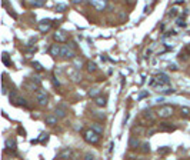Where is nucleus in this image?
<instances>
[{"label": "nucleus", "instance_id": "obj_23", "mask_svg": "<svg viewBox=\"0 0 190 160\" xmlns=\"http://www.w3.org/2000/svg\"><path fill=\"white\" fill-rule=\"evenodd\" d=\"M142 153H143V154H147V153H149V151H150V144H149V143H143V144H142Z\"/></svg>", "mask_w": 190, "mask_h": 160}, {"label": "nucleus", "instance_id": "obj_15", "mask_svg": "<svg viewBox=\"0 0 190 160\" xmlns=\"http://www.w3.org/2000/svg\"><path fill=\"white\" fill-rule=\"evenodd\" d=\"M143 117H145L146 120H149L150 123L155 122V114H153V112H152L150 109H146L145 112H143Z\"/></svg>", "mask_w": 190, "mask_h": 160}, {"label": "nucleus", "instance_id": "obj_28", "mask_svg": "<svg viewBox=\"0 0 190 160\" xmlns=\"http://www.w3.org/2000/svg\"><path fill=\"white\" fill-rule=\"evenodd\" d=\"M56 10L57 11H65V10H66V6H65V4H57Z\"/></svg>", "mask_w": 190, "mask_h": 160}, {"label": "nucleus", "instance_id": "obj_8", "mask_svg": "<svg viewBox=\"0 0 190 160\" xmlns=\"http://www.w3.org/2000/svg\"><path fill=\"white\" fill-rule=\"evenodd\" d=\"M73 157V150L70 149V147H66V149H63L59 154H57V159L60 160H65V159H72Z\"/></svg>", "mask_w": 190, "mask_h": 160}, {"label": "nucleus", "instance_id": "obj_5", "mask_svg": "<svg viewBox=\"0 0 190 160\" xmlns=\"http://www.w3.org/2000/svg\"><path fill=\"white\" fill-rule=\"evenodd\" d=\"M62 57L63 59H76V53L72 49V46L70 47H69V44L67 46H62Z\"/></svg>", "mask_w": 190, "mask_h": 160}, {"label": "nucleus", "instance_id": "obj_22", "mask_svg": "<svg viewBox=\"0 0 190 160\" xmlns=\"http://www.w3.org/2000/svg\"><path fill=\"white\" fill-rule=\"evenodd\" d=\"M46 1H47V0H32V6H34V7H42Z\"/></svg>", "mask_w": 190, "mask_h": 160}, {"label": "nucleus", "instance_id": "obj_4", "mask_svg": "<svg viewBox=\"0 0 190 160\" xmlns=\"http://www.w3.org/2000/svg\"><path fill=\"white\" fill-rule=\"evenodd\" d=\"M173 114V107L172 106H162L157 112V116L160 119H167Z\"/></svg>", "mask_w": 190, "mask_h": 160}, {"label": "nucleus", "instance_id": "obj_13", "mask_svg": "<svg viewBox=\"0 0 190 160\" xmlns=\"http://www.w3.org/2000/svg\"><path fill=\"white\" fill-rule=\"evenodd\" d=\"M57 120H59V117H57L56 114H49V116H46V119H45L46 124H49V126H56Z\"/></svg>", "mask_w": 190, "mask_h": 160}, {"label": "nucleus", "instance_id": "obj_33", "mask_svg": "<svg viewBox=\"0 0 190 160\" xmlns=\"http://www.w3.org/2000/svg\"><path fill=\"white\" fill-rule=\"evenodd\" d=\"M33 66H34V69H36V70H39V72L42 70V66H40V63H37V62H33Z\"/></svg>", "mask_w": 190, "mask_h": 160}, {"label": "nucleus", "instance_id": "obj_17", "mask_svg": "<svg viewBox=\"0 0 190 160\" xmlns=\"http://www.w3.org/2000/svg\"><path fill=\"white\" fill-rule=\"evenodd\" d=\"M55 113H56V116L57 117H60V119H63V117H66V114H67V112H66V109L65 107H56V110H55Z\"/></svg>", "mask_w": 190, "mask_h": 160}, {"label": "nucleus", "instance_id": "obj_31", "mask_svg": "<svg viewBox=\"0 0 190 160\" xmlns=\"http://www.w3.org/2000/svg\"><path fill=\"white\" fill-rule=\"evenodd\" d=\"M93 159H94V154H90V153L84 154V160H93Z\"/></svg>", "mask_w": 190, "mask_h": 160}, {"label": "nucleus", "instance_id": "obj_32", "mask_svg": "<svg viewBox=\"0 0 190 160\" xmlns=\"http://www.w3.org/2000/svg\"><path fill=\"white\" fill-rule=\"evenodd\" d=\"M3 62L6 64H10V62H9V57H7V53H3Z\"/></svg>", "mask_w": 190, "mask_h": 160}, {"label": "nucleus", "instance_id": "obj_29", "mask_svg": "<svg viewBox=\"0 0 190 160\" xmlns=\"http://www.w3.org/2000/svg\"><path fill=\"white\" fill-rule=\"evenodd\" d=\"M52 83H53V86H55V87H59V86H60V83H59V80H57V79L55 77V76L52 77Z\"/></svg>", "mask_w": 190, "mask_h": 160}, {"label": "nucleus", "instance_id": "obj_36", "mask_svg": "<svg viewBox=\"0 0 190 160\" xmlns=\"http://www.w3.org/2000/svg\"><path fill=\"white\" fill-rule=\"evenodd\" d=\"M169 14H170V16H176V14H177V10H176V9H172V10L169 11Z\"/></svg>", "mask_w": 190, "mask_h": 160}, {"label": "nucleus", "instance_id": "obj_2", "mask_svg": "<svg viewBox=\"0 0 190 160\" xmlns=\"http://www.w3.org/2000/svg\"><path fill=\"white\" fill-rule=\"evenodd\" d=\"M36 100H37V103L40 105V106H46L47 103H49V96H47V93H46L45 90H37L36 92Z\"/></svg>", "mask_w": 190, "mask_h": 160}, {"label": "nucleus", "instance_id": "obj_14", "mask_svg": "<svg viewBox=\"0 0 190 160\" xmlns=\"http://www.w3.org/2000/svg\"><path fill=\"white\" fill-rule=\"evenodd\" d=\"M139 146H140L139 139H137L136 136H130V139H129V147H130L132 150H136Z\"/></svg>", "mask_w": 190, "mask_h": 160}, {"label": "nucleus", "instance_id": "obj_1", "mask_svg": "<svg viewBox=\"0 0 190 160\" xmlns=\"http://www.w3.org/2000/svg\"><path fill=\"white\" fill-rule=\"evenodd\" d=\"M83 139L86 140L87 143H90V144H96L100 140V134L97 132H94L93 129H90V130H86L83 133Z\"/></svg>", "mask_w": 190, "mask_h": 160}, {"label": "nucleus", "instance_id": "obj_16", "mask_svg": "<svg viewBox=\"0 0 190 160\" xmlns=\"http://www.w3.org/2000/svg\"><path fill=\"white\" fill-rule=\"evenodd\" d=\"M91 4L96 7V9H104V6H106V0H91Z\"/></svg>", "mask_w": 190, "mask_h": 160}, {"label": "nucleus", "instance_id": "obj_19", "mask_svg": "<svg viewBox=\"0 0 190 160\" xmlns=\"http://www.w3.org/2000/svg\"><path fill=\"white\" fill-rule=\"evenodd\" d=\"M86 69H87L89 73H94V72L97 70V66H96L94 62H87V63H86Z\"/></svg>", "mask_w": 190, "mask_h": 160}, {"label": "nucleus", "instance_id": "obj_7", "mask_svg": "<svg viewBox=\"0 0 190 160\" xmlns=\"http://www.w3.org/2000/svg\"><path fill=\"white\" fill-rule=\"evenodd\" d=\"M53 39L56 40L57 43H66L67 42V33L65 30H57L55 34H53Z\"/></svg>", "mask_w": 190, "mask_h": 160}, {"label": "nucleus", "instance_id": "obj_27", "mask_svg": "<svg viewBox=\"0 0 190 160\" xmlns=\"http://www.w3.org/2000/svg\"><path fill=\"white\" fill-rule=\"evenodd\" d=\"M74 62H76V67H74V69H80V67H82V64H83L82 59H74Z\"/></svg>", "mask_w": 190, "mask_h": 160}, {"label": "nucleus", "instance_id": "obj_34", "mask_svg": "<svg viewBox=\"0 0 190 160\" xmlns=\"http://www.w3.org/2000/svg\"><path fill=\"white\" fill-rule=\"evenodd\" d=\"M169 151H170V149H159V153H160V154H167Z\"/></svg>", "mask_w": 190, "mask_h": 160}, {"label": "nucleus", "instance_id": "obj_21", "mask_svg": "<svg viewBox=\"0 0 190 160\" xmlns=\"http://www.w3.org/2000/svg\"><path fill=\"white\" fill-rule=\"evenodd\" d=\"M100 95V89H97V87H94V89H90L89 92V96L93 97V99H96V97Z\"/></svg>", "mask_w": 190, "mask_h": 160}, {"label": "nucleus", "instance_id": "obj_30", "mask_svg": "<svg viewBox=\"0 0 190 160\" xmlns=\"http://www.w3.org/2000/svg\"><path fill=\"white\" fill-rule=\"evenodd\" d=\"M1 95H7V86L3 82V87H1Z\"/></svg>", "mask_w": 190, "mask_h": 160}, {"label": "nucleus", "instance_id": "obj_18", "mask_svg": "<svg viewBox=\"0 0 190 160\" xmlns=\"http://www.w3.org/2000/svg\"><path fill=\"white\" fill-rule=\"evenodd\" d=\"M77 70H79V69H76V70H70V72H67L69 75L72 76V80H73V82H76V83H77V82H80V79H82V76H80V75L77 73Z\"/></svg>", "mask_w": 190, "mask_h": 160}, {"label": "nucleus", "instance_id": "obj_9", "mask_svg": "<svg viewBox=\"0 0 190 160\" xmlns=\"http://www.w3.org/2000/svg\"><path fill=\"white\" fill-rule=\"evenodd\" d=\"M37 27H39V30L42 33H46L50 30V27H52V23H50V20L49 19H45V20L39 21V24H37Z\"/></svg>", "mask_w": 190, "mask_h": 160}, {"label": "nucleus", "instance_id": "obj_26", "mask_svg": "<svg viewBox=\"0 0 190 160\" xmlns=\"http://www.w3.org/2000/svg\"><path fill=\"white\" fill-rule=\"evenodd\" d=\"M73 4H76V6H80V4H84L86 3V0H70Z\"/></svg>", "mask_w": 190, "mask_h": 160}, {"label": "nucleus", "instance_id": "obj_11", "mask_svg": "<svg viewBox=\"0 0 190 160\" xmlns=\"http://www.w3.org/2000/svg\"><path fill=\"white\" fill-rule=\"evenodd\" d=\"M49 52L50 54L53 56V57H57V56H62V46L60 44H52L50 46V49H49Z\"/></svg>", "mask_w": 190, "mask_h": 160}, {"label": "nucleus", "instance_id": "obj_25", "mask_svg": "<svg viewBox=\"0 0 190 160\" xmlns=\"http://www.w3.org/2000/svg\"><path fill=\"white\" fill-rule=\"evenodd\" d=\"M180 113H181V116L187 117V116L190 114V109L189 107H181V109H180Z\"/></svg>", "mask_w": 190, "mask_h": 160}, {"label": "nucleus", "instance_id": "obj_24", "mask_svg": "<svg viewBox=\"0 0 190 160\" xmlns=\"http://www.w3.org/2000/svg\"><path fill=\"white\" fill-rule=\"evenodd\" d=\"M187 53H189V50L186 49L184 52H180V54H179V59L180 60H187L189 59V56H187ZM190 54V53H189Z\"/></svg>", "mask_w": 190, "mask_h": 160}, {"label": "nucleus", "instance_id": "obj_10", "mask_svg": "<svg viewBox=\"0 0 190 160\" xmlns=\"http://www.w3.org/2000/svg\"><path fill=\"white\" fill-rule=\"evenodd\" d=\"M16 147H17V144H16V140L14 139H7L6 140V151H7V153H14V151H16Z\"/></svg>", "mask_w": 190, "mask_h": 160}, {"label": "nucleus", "instance_id": "obj_35", "mask_svg": "<svg viewBox=\"0 0 190 160\" xmlns=\"http://www.w3.org/2000/svg\"><path fill=\"white\" fill-rule=\"evenodd\" d=\"M177 24H179L180 27H184V26H186V23L181 20V19H177Z\"/></svg>", "mask_w": 190, "mask_h": 160}, {"label": "nucleus", "instance_id": "obj_6", "mask_svg": "<svg viewBox=\"0 0 190 160\" xmlns=\"http://www.w3.org/2000/svg\"><path fill=\"white\" fill-rule=\"evenodd\" d=\"M156 83H159L160 86H162V85H169V83H170V80H169V76L163 75V73L157 75V76H156V79H155V80H152V83H150V85L155 86Z\"/></svg>", "mask_w": 190, "mask_h": 160}, {"label": "nucleus", "instance_id": "obj_38", "mask_svg": "<svg viewBox=\"0 0 190 160\" xmlns=\"http://www.w3.org/2000/svg\"><path fill=\"white\" fill-rule=\"evenodd\" d=\"M186 49H187V50H189V53H190V44H189V46H187V47H186Z\"/></svg>", "mask_w": 190, "mask_h": 160}, {"label": "nucleus", "instance_id": "obj_37", "mask_svg": "<svg viewBox=\"0 0 190 160\" xmlns=\"http://www.w3.org/2000/svg\"><path fill=\"white\" fill-rule=\"evenodd\" d=\"M169 69H170V70H177V66H176L174 63H172L170 66H169Z\"/></svg>", "mask_w": 190, "mask_h": 160}, {"label": "nucleus", "instance_id": "obj_20", "mask_svg": "<svg viewBox=\"0 0 190 160\" xmlns=\"http://www.w3.org/2000/svg\"><path fill=\"white\" fill-rule=\"evenodd\" d=\"M91 129L94 132H97L99 134H101L104 132V127H103V124H100V123H91Z\"/></svg>", "mask_w": 190, "mask_h": 160}, {"label": "nucleus", "instance_id": "obj_3", "mask_svg": "<svg viewBox=\"0 0 190 160\" xmlns=\"http://www.w3.org/2000/svg\"><path fill=\"white\" fill-rule=\"evenodd\" d=\"M9 97H10V103L14 105V106H24L26 105V100L22 96H19L16 92H11L10 95H9Z\"/></svg>", "mask_w": 190, "mask_h": 160}, {"label": "nucleus", "instance_id": "obj_12", "mask_svg": "<svg viewBox=\"0 0 190 160\" xmlns=\"http://www.w3.org/2000/svg\"><path fill=\"white\" fill-rule=\"evenodd\" d=\"M94 103H96L97 107H106V105H107V97L99 95V96L94 99Z\"/></svg>", "mask_w": 190, "mask_h": 160}]
</instances>
